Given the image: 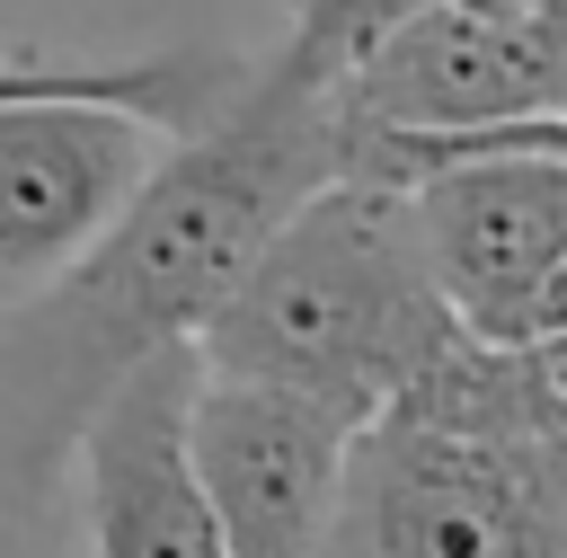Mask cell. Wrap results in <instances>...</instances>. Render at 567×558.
<instances>
[{
  "mask_svg": "<svg viewBox=\"0 0 567 558\" xmlns=\"http://www.w3.org/2000/svg\"><path fill=\"white\" fill-rule=\"evenodd\" d=\"M159 133L89 97H0V310L44 292L142 186Z\"/></svg>",
  "mask_w": 567,
  "mask_h": 558,
  "instance_id": "cell-7",
  "label": "cell"
},
{
  "mask_svg": "<svg viewBox=\"0 0 567 558\" xmlns=\"http://www.w3.org/2000/svg\"><path fill=\"white\" fill-rule=\"evenodd\" d=\"M425 266L470 337H514L523 301L567 257V151H470L408 177Z\"/></svg>",
  "mask_w": 567,
  "mask_h": 558,
  "instance_id": "cell-8",
  "label": "cell"
},
{
  "mask_svg": "<svg viewBox=\"0 0 567 558\" xmlns=\"http://www.w3.org/2000/svg\"><path fill=\"white\" fill-rule=\"evenodd\" d=\"M0 71H9V44H0Z\"/></svg>",
  "mask_w": 567,
  "mask_h": 558,
  "instance_id": "cell-12",
  "label": "cell"
},
{
  "mask_svg": "<svg viewBox=\"0 0 567 558\" xmlns=\"http://www.w3.org/2000/svg\"><path fill=\"white\" fill-rule=\"evenodd\" d=\"M558 115H567V80H558Z\"/></svg>",
  "mask_w": 567,
  "mask_h": 558,
  "instance_id": "cell-11",
  "label": "cell"
},
{
  "mask_svg": "<svg viewBox=\"0 0 567 558\" xmlns=\"http://www.w3.org/2000/svg\"><path fill=\"white\" fill-rule=\"evenodd\" d=\"M558 80H567V0H425L346 71L337 124L461 133L558 115Z\"/></svg>",
  "mask_w": 567,
  "mask_h": 558,
  "instance_id": "cell-4",
  "label": "cell"
},
{
  "mask_svg": "<svg viewBox=\"0 0 567 558\" xmlns=\"http://www.w3.org/2000/svg\"><path fill=\"white\" fill-rule=\"evenodd\" d=\"M452 337L461 310L425 266L408 186L328 177L266 230V248L239 266V283L204 310L186 345L204 372L284 381L372 425Z\"/></svg>",
  "mask_w": 567,
  "mask_h": 558,
  "instance_id": "cell-2",
  "label": "cell"
},
{
  "mask_svg": "<svg viewBox=\"0 0 567 558\" xmlns=\"http://www.w3.org/2000/svg\"><path fill=\"white\" fill-rule=\"evenodd\" d=\"M354 434L363 425L310 390L195 363L186 443H195V478L213 496L221 549L230 558H319Z\"/></svg>",
  "mask_w": 567,
  "mask_h": 558,
  "instance_id": "cell-5",
  "label": "cell"
},
{
  "mask_svg": "<svg viewBox=\"0 0 567 558\" xmlns=\"http://www.w3.org/2000/svg\"><path fill=\"white\" fill-rule=\"evenodd\" d=\"M186 399H195V345H159L133 372H115L71 425L89 558H230L213 496L195 478Z\"/></svg>",
  "mask_w": 567,
  "mask_h": 558,
  "instance_id": "cell-6",
  "label": "cell"
},
{
  "mask_svg": "<svg viewBox=\"0 0 567 558\" xmlns=\"http://www.w3.org/2000/svg\"><path fill=\"white\" fill-rule=\"evenodd\" d=\"M399 416L470 425V434H540L567 443V328L549 337H452L399 399Z\"/></svg>",
  "mask_w": 567,
  "mask_h": 558,
  "instance_id": "cell-9",
  "label": "cell"
},
{
  "mask_svg": "<svg viewBox=\"0 0 567 558\" xmlns=\"http://www.w3.org/2000/svg\"><path fill=\"white\" fill-rule=\"evenodd\" d=\"M319 558H567V443L381 407L346 452Z\"/></svg>",
  "mask_w": 567,
  "mask_h": 558,
  "instance_id": "cell-3",
  "label": "cell"
},
{
  "mask_svg": "<svg viewBox=\"0 0 567 558\" xmlns=\"http://www.w3.org/2000/svg\"><path fill=\"white\" fill-rule=\"evenodd\" d=\"M328 177L337 97L292 80L275 53L248 62L221 115L168 133V151L142 168L115 221L44 292L0 310V337L27 381V478H44L71 452V425L115 372H133L159 345H186L204 310L239 283V266L266 248V230Z\"/></svg>",
  "mask_w": 567,
  "mask_h": 558,
  "instance_id": "cell-1",
  "label": "cell"
},
{
  "mask_svg": "<svg viewBox=\"0 0 567 558\" xmlns=\"http://www.w3.org/2000/svg\"><path fill=\"white\" fill-rule=\"evenodd\" d=\"M425 0H292V27H284V44H275V62L292 71V80H310V89H346V71L390 35V27H408Z\"/></svg>",
  "mask_w": 567,
  "mask_h": 558,
  "instance_id": "cell-10",
  "label": "cell"
}]
</instances>
